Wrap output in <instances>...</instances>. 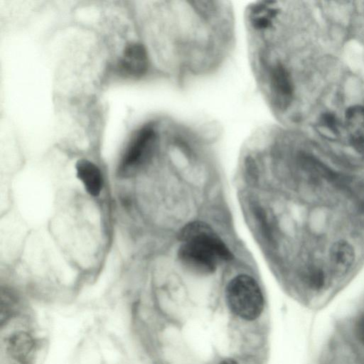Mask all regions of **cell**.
Returning <instances> with one entry per match:
<instances>
[{
  "label": "cell",
  "instance_id": "1",
  "mask_svg": "<svg viewBox=\"0 0 364 364\" xmlns=\"http://www.w3.org/2000/svg\"><path fill=\"white\" fill-rule=\"evenodd\" d=\"M179 239L181 245L178 251V259L193 273L213 274L220 263L232 257L218 235L203 222L193 221L186 225L179 233Z\"/></svg>",
  "mask_w": 364,
  "mask_h": 364
},
{
  "label": "cell",
  "instance_id": "2",
  "mask_svg": "<svg viewBox=\"0 0 364 364\" xmlns=\"http://www.w3.org/2000/svg\"><path fill=\"white\" fill-rule=\"evenodd\" d=\"M225 296L231 311L244 320H255L263 311L262 290L250 275L239 274L233 277L226 287Z\"/></svg>",
  "mask_w": 364,
  "mask_h": 364
},
{
  "label": "cell",
  "instance_id": "3",
  "mask_svg": "<svg viewBox=\"0 0 364 364\" xmlns=\"http://www.w3.org/2000/svg\"><path fill=\"white\" fill-rule=\"evenodd\" d=\"M158 125L156 122H149L136 131L122 157V171L136 167L151 155L158 141Z\"/></svg>",
  "mask_w": 364,
  "mask_h": 364
},
{
  "label": "cell",
  "instance_id": "4",
  "mask_svg": "<svg viewBox=\"0 0 364 364\" xmlns=\"http://www.w3.org/2000/svg\"><path fill=\"white\" fill-rule=\"evenodd\" d=\"M150 66L148 52L144 45L132 43L126 46L119 61V70L126 76L140 77Z\"/></svg>",
  "mask_w": 364,
  "mask_h": 364
},
{
  "label": "cell",
  "instance_id": "5",
  "mask_svg": "<svg viewBox=\"0 0 364 364\" xmlns=\"http://www.w3.org/2000/svg\"><path fill=\"white\" fill-rule=\"evenodd\" d=\"M77 176L82 183L86 191L92 196L100 194L103 180L101 171L92 161L81 159L76 164Z\"/></svg>",
  "mask_w": 364,
  "mask_h": 364
},
{
  "label": "cell",
  "instance_id": "6",
  "mask_svg": "<svg viewBox=\"0 0 364 364\" xmlns=\"http://www.w3.org/2000/svg\"><path fill=\"white\" fill-rule=\"evenodd\" d=\"M355 260V252L346 241L335 242L330 250V261L333 270L338 274H346Z\"/></svg>",
  "mask_w": 364,
  "mask_h": 364
},
{
  "label": "cell",
  "instance_id": "7",
  "mask_svg": "<svg viewBox=\"0 0 364 364\" xmlns=\"http://www.w3.org/2000/svg\"><path fill=\"white\" fill-rule=\"evenodd\" d=\"M345 124L348 134L356 144L364 143V107L355 105L346 112Z\"/></svg>",
  "mask_w": 364,
  "mask_h": 364
},
{
  "label": "cell",
  "instance_id": "8",
  "mask_svg": "<svg viewBox=\"0 0 364 364\" xmlns=\"http://www.w3.org/2000/svg\"><path fill=\"white\" fill-rule=\"evenodd\" d=\"M307 281L313 290L319 291L326 287V277L322 270L316 269L309 273Z\"/></svg>",
  "mask_w": 364,
  "mask_h": 364
},
{
  "label": "cell",
  "instance_id": "9",
  "mask_svg": "<svg viewBox=\"0 0 364 364\" xmlns=\"http://www.w3.org/2000/svg\"><path fill=\"white\" fill-rule=\"evenodd\" d=\"M320 124L322 129L336 136L339 132V123L336 117L331 113H324L320 119Z\"/></svg>",
  "mask_w": 364,
  "mask_h": 364
},
{
  "label": "cell",
  "instance_id": "10",
  "mask_svg": "<svg viewBox=\"0 0 364 364\" xmlns=\"http://www.w3.org/2000/svg\"><path fill=\"white\" fill-rule=\"evenodd\" d=\"M220 364H238L235 360L232 359H225L223 360Z\"/></svg>",
  "mask_w": 364,
  "mask_h": 364
}]
</instances>
